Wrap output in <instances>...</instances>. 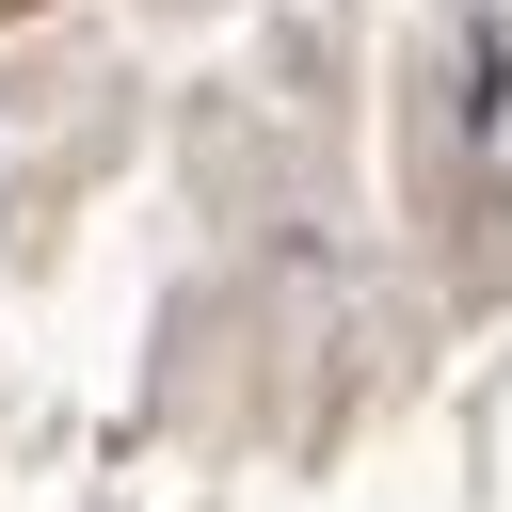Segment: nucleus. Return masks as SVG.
<instances>
[{
	"instance_id": "obj_1",
	"label": "nucleus",
	"mask_w": 512,
	"mask_h": 512,
	"mask_svg": "<svg viewBox=\"0 0 512 512\" xmlns=\"http://www.w3.org/2000/svg\"><path fill=\"white\" fill-rule=\"evenodd\" d=\"M0 16H32V0H0Z\"/></svg>"
}]
</instances>
